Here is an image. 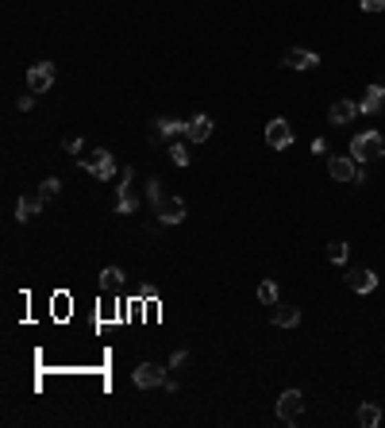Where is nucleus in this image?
I'll list each match as a JSON object with an SVG mask.
<instances>
[{
	"mask_svg": "<svg viewBox=\"0 0 385 428\" xmlns=\"http://www.w3.org/2000/svg\"><path fill=\"white\" fill-rule=\"evenodd\" d=\"M327 174L336 178V182H346V185H362L366 182V170L355 155H336L327 162Z\"/></svg>",
	"mask_w": 385,
	"mask_h": 428,
	"instance_id": "1",
	"label": "nucleus"
},
{
	"mask_svg": "<svg viewBox=\"0 0 385 428\" xmlns=\"http://www.w3.org/2000/svg\"><path fill=\"white\" fill-rule=\"evenodd\" d=\"M351 155H355L358 162L382 158V155H385V139H382V131H362V136H355V139H351Z\"/></svg>",
	"mask_w": 385,
	"mask_h": 428,
	"instance_id": "2",
	"label": "nucleus"
},
{
	"mask_svg": "<svg viewBox=\"0 0 385 428\" xmlns=\"http://www.w3.org/2000/svg\"><path fill=\"white\" fill-rule=\"evenodd\" d=\"M77 166L89 170L93 178H100V182H112V178H116V155H112V151H93V155L77 158Z\"/></svg>",
	"mask_w": 385,
	"mask_h": 428,
	"instance_id": "3",
	"label": "nucleus"
},
{
	"mask_svg": "<svg viewBox=\"0 0 385 428\" xmlns=\"http://www.w3.org/2000/svg\"><path fill=\"white\" fill-rule=\"evenodd\" d=\"M300 413H305L300 389H285V394L278 398V420L281 425H300Z\"/></svg>",
	"mask_w": 385,
	"mask_h": 428,
	"instance_id": "4",
	"label": "nucleus"
},
{
	"mask_svg": "<svg viewBox=\"0 0 385 428\" xmlns=\"http://www.w3.org/2000/svg\"><path fill=\"white\" fill-rule=\"evenodd\" d=\"M139 208V197H135V170L124 166V182L116 189V213H135Z\"/></svg>",
	"mask_w": 385,
	"mask_h": 428,
	"instance_id": "5",
	"label": "nucleus"
},
{
	"mask_svg": "<svg viewBox=\"0 0 385 428\" xmlns=\"http://www.w3.org/2000/svg\"><path fill=\"white\" fill-rule=\"evenodd\" d=\"M131 378H135V386H139V389H154V386H162L170 374H166L162 363H143V367H135Z\"/></svg>",
	"mask_w": 385,
	"mask_h": 428,
	"instance_id": "6",
	"label": "nucleus"
},
{
	"mask_svg": "<svg viewBox=\"0 0 385 428\" xmlns=\"http://www.w3.org/2000/svg\"><path fill=\"white\" fill-rule=\"evenodd\" d=\"M54 85V62H35L28 69V93H47Z\"/></svg>",
	"mask_w": 385,
	"mask_h": 428,
	"instance_id": "7",
	"label": "nucleus"
},
{
	"mask_svg": "<svg viewBox=\"0 0 385 428\" xmlns=\"http://www.w3.org/2000/svg\"><path fill=\"white\" fill-rule=\"evenodd\" d=\"M266 143L274 147V151H285L289 143H293V127H289V120H270L266 124Z\"/></svg>",
	"mask_w": 385,
	"mask_h": 428,
	"instance_id": "8",
	"label": "nucleus"
},
{
	"mask_svg": "<svg viewBox=\"0 0 385 428\" xmlns=\"http://www.w3.org/2000/svg\"><path fill=\"white\" fill-rule=\"evenodd\" d=\"M358 108H362L366 116H382V112H385V85H377V81H374V85L362 93Z\"/></svg>",
	"mask_w": 385,
	"mask_h": 428,
	"instance_id": "9",
	"label": "nucleus"
},
{
	"mask_svg": "<svg viewBox=\"0 0 385 428\" xmlns=\"http://www.w3.org/2000/svg\"><path fill=\"white\" fill-rule=\"evenodd\" d=\"M154 216H158L162 224H182L185 220V201L182 197H166V201L154 208Z\"/></svg>",
	"mask_w": 385,
	"mask_h": 428,
	"instance_id": "10",
	"label": "nucleus"
},
{
	"mask_svg": "<svg viewBox=\"0 0 385 428\" xmlns=\"http://www.w3.org/2000/svg\"><path fill=\"white\" fill-rule=\"evenodd\" d=\"M281 66H289V69H316L320 66V54H316V50L293 47V50H285V62H281Z\"/></svg>",
	"mask_w": 385,
	"mask_h": 428,
	"instance_id": "11",
	"label": "nucleus"
},
{
	"mask_svg": "<svg viewBox=\"0 0 385 428\" xmlns=\"http://www.w3.org/2000/svg\"><path fill=\"white\" fill-rule=\"evenodd\" d=\"M170 136H185V124H182V120L162 116V120H154V124H151V143H162V139H170Z\"/></svg>",
	"mask_w": 385,
	"mask_h": 428,
	"instance_id": "12",
	"label": "nucleus"
},
{
	"mask_svg": "<svg viewBox=\"0 0 385 428\" xmlns=\"http://www.w3.org/2000/svg\"><path fill=\"white\" fill-rule=\"evenodd\" d=\"M212 127H216V124H212V120L201 112V116H192L189 124H185V139H189V143H208Z\"/></svg>",
	"mask_w": 385,
	"mask_h": 428,
	"instance_id": "13",
	"label": "nucleus"
},
{
	"mask_svg": "<svg viewBox=\"0 0 385 428\" xmlns=\"http://www.w3.org/2000/svg\"><path fill=\"white\" fill-rule=\"evenodd\" d=\"M358 112H362V108H358V100H336V105L327 108V120H331V124H351Z\"/></svg>",
	"mask_w": 385,
	"mask_h": 428,
	"instance_id": "14",
	"label": "nucleus"
},
{
	"mask_svg": "<svg viewBox=\"0 0 385 428\" xmlns=\"http://www.w3.org/2000/svg\"><path fill=\"white\" fill-rule=\"evenodd\" d=\"M346 286L355 293H374L377 290V274L374 270H351L346 274Z\"/></svg>",
	"mask_w": 385,
	"mask_h": 428,
	"instance_id": "15",
	"label": "nucleus"
},
{
	"mask_svg": "<svg viewBox=\"0 0 385 428\" xmlns=\"http://www.w3.org/2000/svg\"><path fill=\"white\" fill-rule=\"evenodd\" d=\"M43 204H47V201H43V197H19V201H16V220H31V216H38V208H43Z\"/></svg>",
	"mask_w": 385,
	"mask_h": 428,
	"instance_id": "16",
	"label": "nucleus"
},
{
	"mask_svg": "<svg viewBox=\"0 0 385 428\" xmlns=\"http://www.w3.org/2000/svg\"><path fill=\"white\" fill-rule=\"evenodd\" d=\"M274 324H278V328H297V324H300V309H293V305L274 309Z\"/></svg>",
	"mask_w": 385,
	"mask_h": 428,
	"instance_id": "17",
	"label": "nucleus"
},
{
	"mask_svg": "<svg viewBox=\"0 0 385 428\" xmlns=\"http://www.w3.org/2000/svg\"><path fill=\"white\" fill-rule=\"evenodd\" d=\"M358 425H366V428L382 425V405H374V401H362V405H358Z\"/></svg>",
	"mask_w": 385,
	"mask_h": 428,
	"instance_id": "18",
	"label": "nucleus"
},
{
	"mask_svg": "<svg viewBox=\"0 0 385 428\" xmlns=\"http://www.w3.org/2000/svg\"><path fill=\"white\" fill-rule=\"evenodd\" d=\"M124 286V270L120 266H104L100 270V290H120Z\"/></svg>",
	"mask_w": 385,
	"mask_h": 428,
	"instance_id": "19",
	"label": "nucleus"
},
{
	"mask_svg": "<svg viewBox=\"0 0 385 428\" xmlns=\"http://www.w3.org/2000/svg\"><path fill=\"white\" fill-rule=\"evenodd\" d=\"M166 155H170V162L173 166H189V147H185V143H170V151H166Z\"/></svg>",
	"mask_w": 385,
	"mask_h": 428,
	"instance_id": "20",
	"label": "nucleus"
},
{
	"mask_svg": "<svg viewBox=\"0 0 385 428\" xmlns=\"http://www.w3.org/2000/svg\"><path fill=\"white\" fill-rule=\"evenodd\" d=\"M258 301L262 305H278V282H262L258 286Z\"/></svg>",
	"mask_w": 385,
	"mask_h": 428,
	"instance_id": "21",
	"label": "nucleus"
},
{
	"mask_svg": "<svg viewBox=\"0 0 385 428\" xmlns=\"http://www.w3.org/2000/svg\"><path fill=\"white\" fill-rule=\"evenodd\" d=\"M146 201H151L154 208H158V204L166 201V193H162V182H146Z\"/></svg>",
	"mask_w": 385,
	"mask_h": 428,
	"instance_id": "22",
	"label": "nucleus"
},
{
	"mask_svg": "<svg viewBox=\"0 0 385 428\" xmlns=\"http://www.w3.org/2000/svg\"><path fill=\"white\" fill-rule=\"evenodd\" d=\"M58 189H62V182H58V178H47V182L38 185V197H43V201H50V197H58Z\"/></svg>",
	"mask_w": 385,
	"mask_h": 428,
	"instance_id": "23",
	"label": "nucleus"
},
{
	"mask_svg": "<svg viewBox=\"0 0 385 428\" xmlns=\"http://www.w3.org/2000/svg\"><path fill=\"white\" fill-rule=\"evenodd\" d=\"M327 259L331 263H346V244H331L327 247Z\"/></svg>",
	"mask_w": 385,
	"mask_h": 428,
	"instance_id": "24",
	"label": "nucleus"
},
{
	"mask_svg": "<svg viewBox=\"0 0 385 428\" xmlns=\"http://www.w3.org/2000/svg\"><path fill=\"white\" fill-rule=\"evenodd\" d=\"M185 363H189V351H173L170 355V370H182Z\"/></svg>",
	"mask_w": 385,
	"mask_h": 428,
	"instance_id": "25",
	"label": "nucleus"
},
{
	"mask_svg": "<svg viewBox=\"0 0 385 428\" xmlns=\"http://www.w3.org/2000/svg\"><path fill=\"white\" fill-rule=\"evenodd\" d=\"M362 12H385V0H358Z\"/></svg>",
	"mask_w": 385,
	"mask_h": 428,
	"instance_id": "26",
	"label": "nucleus"
},
{
	"mask_svg": "<svg viewBox=\"0 0 385 428\" xmlns=\"http://www.w3.org/2000/svg\"><path fill=\"white\" fill-rule=\"evenodd\" d=\"M16 108H19V112H31V108H35V97H31V93H28V97H19Z\"/></svg>",
	"mask_w": 385,
	"mask_h": 428,
	"instance_id": "27",
	"label": "nucleus"
},
{
	"mask_svg": "<svg viewBox=\"0 0 385 428\" xmlns=\"http://www.w3.org/2000/svg\"><path fill=\"white\" fill-rule=\"evenodd\" d=\"M81 147H85V143H81V139H77V136H69V139H66V151H69V155H77Z\"/></svg>",
	"mask_w": 385,
	"mask_h": 428,
	"instance_id": "28",
	"label": "nucleus"
}]
</instances>
